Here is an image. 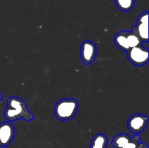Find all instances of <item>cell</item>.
Segmentation results:
<instances>
[{
	"mask_svg": "<svg viewBox=\"0 0 149 148\" xmlns=\"http://www.w3.org/2000/svg\"><path fill=\"white\" fill-rule=\"evenodd\" d=\"M4 116L9 121H15L20 118L25 119L26 121L34 120V116L29 110L26 102L17 97H11L7 99Z\"/></svg>",
	"mask_w": 149,
	"mask_h": 148,
	"instance_id": "obj_1",
	"label": "cell"
},
{
	"mask_svg": "<svg viewBox=\"0 0 149 148\" xmlns=\"http://www.w3.org/2000/svg\"><path fill=\"white\" fill-rule=\"evenodd\" d=\"M78 107V102L74 99H63L55 104L54 113L58 120L66 121L75 116Z\"/></svg>",
	"mask_w": 149,
	"mask_h": 148,
	"instance_id": "obj_2",
	"label": "cell"
},
{
	"mask_svg": "<svg viewBox=\"0 0 149 148\" xmlns=\"http://www.w3.org/2000/svg\"><path fill=\"white\" fill-rule=\"evenodd\" d=\"M127 53L128 59L133 65L137 66H142L148 62V49L144 47L142 44L130 48L127 52Z\"/></svg>",
	"mask_w": 149,
	"mask_h": 148,
	"instance_id": "obj_3",
	"label": "cell"
},
{
	"mask_svg": "<svg viewBox=\"0 0 149 148\" xmlns=\"http://www.w3.org/2000/svg\"><path fill=\"white\" fill-rule=\"evenodd\" d=\"M132 31L139 37L142 42L148 41V12H144L138 16Z\"/></svg>",
	"mask_w": 149,
	"mask_h": 148,
	"instance_id": "obj_4",
	"label": "cell"
},
{
	"mask_svg": "<svg viewBox=\"0 0 149 148\" xmlns=\"http://www.w3.org/2000/svg\"><path fill=\"white\" fill-rule=\"evenodd\" d=\"M97 53L96 45L91 41H84L80 48V55L84 65H90L95 60Z\"/></svg>",
	"mask_w": 149,
	"mask_h": 148,
	"instance_id": "obj_5",
	"label": "cell"
},
{
	"mask_svg": "<svg viewBox=\"0 0 149 148\" xmlns=\"http://www.w3.org/2000/svg\"><path fill=\"white\" fill-rule=\"evenodd\" d=\"M148 120V117L144 115L139 113L134 114L128 119L127 127L131 132L135 134H138L146 129Z\"/></svg>",
	"mask_w": 149,
	"mask_h": 148,
	"instance_id": "obj_6",
	"label": "cell"
},
{
	"mask_svg": "<svg viewBox=\"0 0 149 148\" xmlns=\"http://www.w3.org/2000/svg\"><path fill=\"white\" fill-rule=\"evenodd\" d=\"M15 136V128L10 121L0 123V147H7L13 142Z\"/></svg>",
	"mask_w": 149,
	"mask_h": 148,
	"instance_id": "obj_7",
	"label": "cell"
},
{
	"mask_svg": "<svg viewBox=\"0 0 149 148\" xmlns=\"http://www.w3.org/2000/svg\"><path fill=\"white\" fill-rule=\"evenodd\" d=\"M127 30L120 31L116 35L114 39H113L115 44L117 46V47H119L122 51L126 52L130 49L127 40Z\"/></svg>",
	"mask_w": 149,
	"mask_h": 148,
	"instance_id": "obj_8",
	"label": "cell"
},
{
	"mask_svg": "<svg viewBox=\"0 0 149 148\" xmlns=\"http://www.w3.org/2000/svg\"><path fill=\"white\" fill-rule=\"evenodd\" d=\"M108 138L103 133H97L92 139L90 148H107Z\"/></svg>",
	"mask_w": 149,
	"mask_h": 148,
	"instance_id": "obj_9",
	"label": "cell"
},
{
	"mask_svg": "<svg viewBox=\"0 0 149 148\" xmlns=\"http://www.w3.org/2000/svg\"><path fill=\"white\" fill-rule=\"evenodd\" d=\"M132 138L126 133H120L113 137L111 141L112 146L115 148H122L127 145Z\"/></svg>",
	"mask_w": 149,
	"mask_h": 148,
	"instance_id": "obj_10",
	"label": "cell"
},
{
	"mask_svg": "<svg viewBox=\"0 0 149 148\" xmlns=\"http://www.w3.org/2000/svg\"><path fill=\"white\" fill-rule=\"evenodd\" d=\"M116 6L123 12H128L135 6V0H115Z\"/></svg>",
	"mask_w": 149,
	"mask_h": 148,
	"instance_id": "obj_11",
	"label": "cell"
},
{
	"mask_svg": "<svg viewBox=\"0 0 149 148\" xmlns=\"http://www.w3.org/2000/svg\"><path fill=\"white\" fill-rule=\"evenodd\" d=\"M127 40L128 46H129L130 49L138 46L140 44H142L143 43L141 39H139V37L132 30L127 32Z\"/></svg>",
	"mask_w": 149,
	"mask_h": 148,
	"instance_id": "obj_12",
	"label": "cell"
},
{
	"mask_svg": "<svg viewBox=\"0 0 149 148\" xmlns=\"http://www.w3.org/2000/svg\"><path fill=\"white\" fill-rule=\"evenodd\" d=\"M140 139H141L140 135L135 134V136L131 139V140L122 148H136L137 147H138V143H139Z\"/></svg>",
	"mask_w": 149,
	"mask_h": 148,
	"instance_id": "obj_13",
	"label": "cell"
},
{
	"mask_svg": "<svg viewBox=\"0 0 149 148\" xmlns=\"http://www.w3.org/2000/svg\"><path fill=\"white\" fill-rule=\"evenodd\" d=\"M136 148H148V147L145 143H138V147Z\"/></svg>",
	"mask_w": 149,
	"mask_h": 148,
	"instance_id": "obj_14",
	"label": "cell"
},
{
	"mask_svg": "<svg viewBox=\"0 0 149 148\" xmlns=\"http://www.w3.org/2000/svg\"><path fill=\"white\" fill-rule=\"evenodd\" d=\"M2 98H3V96H2V94H1V93L0 92V101L2 100Z\"/></svg>",
	"mask_w": 149,
	"mask_h": 148,
	"instance_id": "obj_15",
	"label": "cell"
}]
</instances>
